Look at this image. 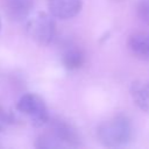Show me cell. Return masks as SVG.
<instances>
[{
    "label": "cell",
    "instance_id": "8",
    "mask_svg": "<svg viewBox=\"0 0 149 149\" xmlns=\"http://www.w3.org/2000/svg\"><path fill=\"white\" fill-rule=\"evenodd\" d=\"M128 45L134 55L143 58H149V33H141L130 36Z\"/></svg>",
    "mask_w": 149,
    "mask_h": 149
},
{
    "label": "cell",
    "instance_id": "7",
    "mask_svg": "<svg viewBox=\"0 0 149 149\" xmlns=\"http://www.w3.org/2000/svg\"><path fill=\"white\" fill-rule=\"evenodd\" d=\"M34 0H6V9L10 19L22 20L31 10Z\"/></svg>",
    "mask_w": 149,
    "mask_h": 149
},
{
    "label": "cell",
    "instance_id": "14",
    "mask_svg": "<svg viewBox=\"0 0 149 149\" xmlns=\"http://www.w3.org/2000/svg\"><path fill=\"white\" fill-rule=\"evenodd\" d=\"M0 29H1V19H0Z\"/></svg>",
    "mask_w": 149,
    "mask_h": 149
},
{
    "label": "cell",
    "instance_id": "10",
    "mask_svg": "<svg viewBox=\"0 0 149 149\" xmlns=\"http://www.w3.org/2000/svg\"><path fill=\"white\" fill-rule=\"evenodd\" d=\"M35 147L36 148H61L64 147L63 143L57 139V136L54 133H44L42 135H40L35 142Z\"/></svg>",
    "mask_w": 149,
    "mask_h": 149
},
{
    "label": "cell",
    "instance_id": "1",
    "mask_svg": "<svg viewBox=\"0 0 149 149\" xmlns=\"http://www.w3.org/2000/svg\"><path fill=\"white\" fill-rule=\"evenodd\" d=\"M132 123L126 115L119 114L102 122L97 132L99 141L109 148L127 144L132 139Z\"/></svg>",
    "mask_w": 149,
    "mask_h": 149
},
{
    "label": "cell",
    "instance_id": "11",
    "mask_svg": "<svg viewBox=\"0 0 149 149\" xmlns=\"http://www.w3.org/2000/svg\"><path fill=\"white\" fill-rule=\"evenodd\" d=\"M137 16L140 20L149 24V0H141L137 5Z\"/></svg>",
    "mask_w": 149,
    "mask_h": 149
},
{
    "label": "cell",
    "instance_id": "6",
    "mask_svg": "<svg viewBox=\"0 0 149 149\" xmlns=\"http://www.w3.org/2000/svg\"><path fill=\"white\" fill-rule=\"evenodd\" d=\"M134 104L143 112L149 113V80L134 81L130 87Z\"/></svg>",
    "mask_w": 149,
    "mask_h": 149
},
{
    "label": "cell",
    "instance_id": "4",
    "mask_svg": "<svg viewBox=\"0 0 149 149\" xmlns=\"http://www.w3.org/2000/svg\"><path fill=\"white\" fill-rule=\"evenodd\" d=\"M48 122L50 123V132L57 136V139L63 143V146H69V147L80 146L81 143L80 135L70 122L61 118L49 119Z\"/></svg>",
    "mask_w": 149,
    "mask_h": 149
},
{
    "label": "cell",
    "instance_id": "12",
    "mask_svg": "<svg viewBox=\"0 0 149 149\" xmlns=\"http://www.w3.org/2000/svg\"><path fill=\"white\" fill-rule=\"evenodd\" d=\"M14 118L9 112H6L1 106H0V123H13Z\"/></svg>",
    "mask_w": 149,
    "mask_h": 149
},
{
    "label": "cell",
    "instance_id": "2",
    "mask_svg": "<svg viewBox=\"0 0 149 149\" xmlns=\"http://www.w3.org/2000/svg\"><path fill=\"white\" fill-rule=\"evenodd\" d=\"M27 33L40 45H48L56 35V24L50 13L40 12L27 23Z\"/></svg>",
    "mask_w": 149,
    "mask_h": 149
},
{
    "label": "cell",
    "instance_id": "9",
    "mask_svg": "<svg viewBox=\"0 0 149 149\" xmlns=\"http://www.w3.org/2000/svg\"><path fill=\"white\" fill-rule=\"evenodd\" d=\"M84 62H85V56L83 51L79 49H76V48L69 49L63 55V64L69 70H77L81 68Z\"/></svg>",
    "mask_w": 149,
    "mask_h": 149
},
{
    "label": "cell",
    "instance_id": "5",
    "mask_svg": "<svg viewBox=\"0 0 149 149\" xmlns=\"http://www.w3.org/2000/svg\"><path fill=\"white\" fill-rule=\"evenodd\" d=\"M49 13L52 17L68 20L76 16L83 8L81 0H47Z\"/></svg>",
    "mask_w": 149,
    "mask_h": 149
},
{
    "label": "cell",
    "instance_id": "13",
    "mask_svg": "<svg viewBox=\"0 0 149 149\" xmlns=\"http://www.w3.org/2000/svg\"><path fill=\"white\" fill-rule=\"evenodd\" d=\"M1 130H2V125L0 123V132H1Z\"/></svg>",
    "mask_w": 149,
    "mask_h": 149
},
{
    "label": "cell",
    "instance_id": "3",
    "mask_svg": "<svg viewBox=\"0 0 149 149\" xmlns=\"http://www.w3.org/2000/svg\"><path fill=\"white\" fill-rule=\"evenodd\" d=\"M16 109L28 115L35 127L45 125L50 119L45 102L41 97L34 93L23 94L16 104Z\"/></svg>",
    "mask_w": 149,
    "mask_h": 149
}]
</instances>
